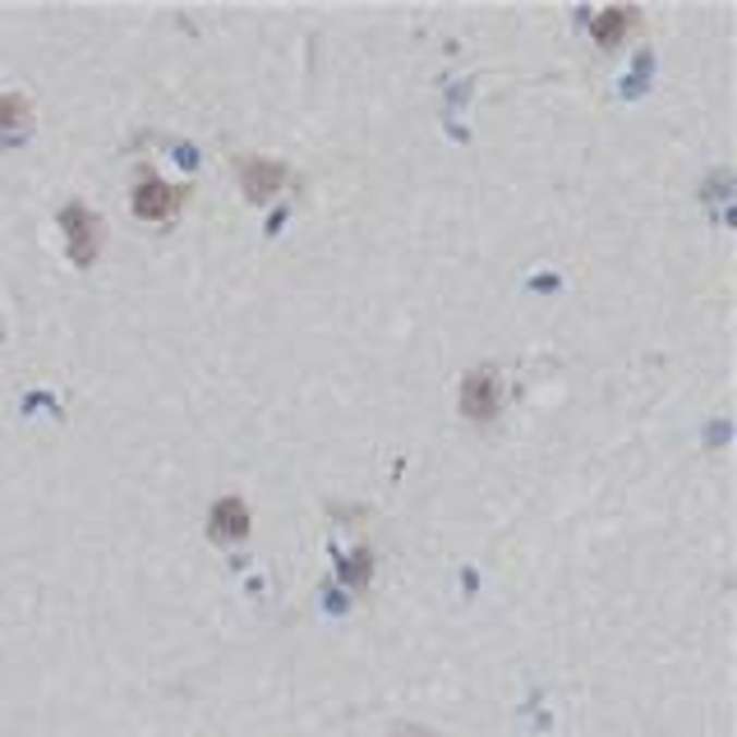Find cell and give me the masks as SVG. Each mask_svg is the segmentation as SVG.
Returning <instances> with one entry per match:
<instances>
[{"mask_svg":"<svg viewBox=\"0 0 737 737\" xmlns=\"http://www.w3.org/2000/svg\"><path fill=\"white\" fill-rule=\"evenodd\" d=\"M637 28H641V10L637 5H608V10L590 14V37H595V47H604V51L623 47Z\"/></svg>","mask_w":737,"mask_h":737,"instance_id":"6","label":"cell"},{"mask_svg":"<svg viewBox=\"0 0 737 737\" xmlns=\"http://www.w3.org/2000/svg\"><path fill=\"white\" fill-rule=\"evenodd\" d=\"M190 184H176V180H161L157 171H143L130 190V208L138 221H153V227H167V221L190 203Z\"/></svg>","mask_w":737,"mask_h":737,"instance_id":"3","label":"cell"},{"mask_svg":"<svg viewBox=\"0 0 737 737\" xmlns=\"http://www.w3.org/2000/svg\"><path fill=\"white\" fill-rule=\"evenodd\" d=\"M235 184H240L244 203L263 208V203H273L286 184H291V167L277 157H263V153H244V157H235Z\"/></svg>","mask_w":737,"mask_h":737,"instance_id":"4","label":"cell"},{"mask_svg":"<svg viewBox=\"0 0 737 737\" xmlns=\"http://www.w3.org/2000/svg\"><path fill=\"white\" fill-rule=\"evenodd\" d=\"M56 227H60V235H65V258L74 263V268H93V263L101 258V244H107V227H101V217L88 208L84 198L60 203Z\"/></svg>","mask_w":737,"mask_h":737,"instance_id":"1","label":"cell"},{"mask_svg":"<svg viewBox=\"0 0 737 737\" xmlns=\"http://www.w3.org/2000/svg\"><path fill=\"white\" fill-rule=\"evenodd\" d=\"M28 111H33V101L24 93H0V130L28 125Z\"/></svg>","mask_w":737,"mask_h":737,"instance_id":"7","label":"cell"},{"mask_svg":"<svg viewBox=\"0 0 737 737\" xmlns=\"http://www.w3.org/2000/svg\"><path fill=\"white\" fill-rule=\"evenodd\" d=\"M503 401H507V383H503V368L498 364H475L466 368V378L457 387V411L470 424H494L503 415Z\"/></svg>","mask_w":737,"mask_h":737,"instance_id":"2","label":"cell"},{"mask_svg":"<svg viewBox=\"0 0 737 737\" xmlns=\"http://www.w3.org/2000/svg\"><path fill=\"white\" fill-rule=\"evenodd\" d=\"M368 571H374V558H368V553H364V548H360V553H355V563H351V581H355V585H360V581H364V577H368Z\"/></svg>","mask_w":737,"mask_h":737,"instance_id":"8","label":"cell"},{"mask_svg":"<svg viewBox=\"0 0 737 737\" xmlns=\"http://www.w3.org/2000/svg\"><path fill=\"white\" fill-rule=\"evenodd\" d=\"M387 737H438V733H434V728H424V724H397Z\"/></svg>","mask_w":737,"mask_h":737,"instance_id":"9","label":"cell"},{"mask_svg":"<svg viewBox=\"0 0 737 737\" xmlns=\"http://www.w3.org/2000/svg\"><path fill=\"white\" fill-rule=\"evenodd\" d=\"M250 530H254V511L240 494L213 498V507H208V540L213 544H240V540H250Z\"/></svg>","mask_w":737,"mask_h":737,"instance_id":"5","label":"cell"}]
</instances>
